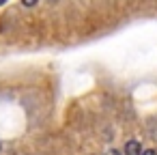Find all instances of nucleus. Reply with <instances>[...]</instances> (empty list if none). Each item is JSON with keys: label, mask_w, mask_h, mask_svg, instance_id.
I'll list each match as a JSON object with an SVG mask.
<instances>
[{"label": "nucleus", "mask_w": 157, "mask_h": 155, "mask_svg": "<svg viewBox=\"0 0 157 155\" xmlns=\"http://www.w3.org/2000/svg\"><path fill=\"white\" fill-rule=\"evenodd\" d=\"M125 155H142V144L138 140H129L125 144Z\"/></svg>", "instance_id": "f257e3e1"}, {"label": "nucleus", "mask_w": 157, "mask_h": 155, "mask_svg": "<svg viewBox=\"0 0 157 155\" xmlns=\"http://www.w3.org/2000/svg\"><path fill=\"white\" fill-rule=\"evenodd\" d=\"M22 2H24V7H33V5L37 2V0H22Z\"/></svg>", "instance_id": "f03ea898"}, {"label": "nucleus", "mask_w": 157, "mask_h": 155, "mask_svg": "<svg viewBox=\"0 0 157 155\" xmlns=\"http://www.w3.org/2000/svg\"><path fill=\"white\" fill-rule=\"evenodd\" d=\"M142 155H155V151H153V149H148V151H142Z\"/></svg>", "instance_id": "7ed1b4c3"}, {"label": "nucleus", "mask_w": 157, "mask_h": 155, "mask_svg": "<svg viewBox=\"0 0 157 155\" xmlns=\"http://www.w3.org/2000/svg\"><path fill=\"white\" fill-rule=\"evenodd\" d=\"M5 2H7V0H0V7H2V5H5Z\"/></svg>", "instance_id": "20e7f679"}, {"label": "nucleus", "mask_w": 157, "mask_h": 155, "mask_svg": "<svg viewBox=\"0 0 157 155\" xmlns=\"http://www.w3.org/2000/svg\"><path fill=\"white\" fill-rule=\"evenodd\" d=\"M52 2H56V0H52Z\"/></svg>", "instance_id": "39448f33"}]
</instances>
